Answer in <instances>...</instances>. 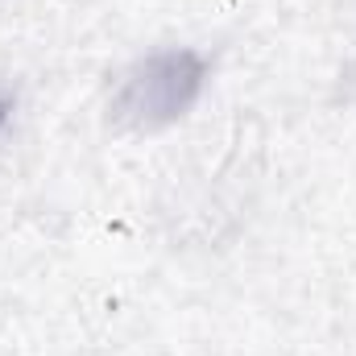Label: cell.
<instances>
[{"mask_svg": "<svg viewBox=\"0 0 356 356\" xmlns=\"http://www.w3.org/2000/svg\"><path fill=\"white\" fill-rule=\"evenodd\" d=\"M4 120H8V99L0 95V129H4Z\"/></svg>", "mask_w": 356, "mask_h": 356, "instance_id": "obj_3", "label": "cell"}, {"mask_svg": "<svg viewBox=\"0 0 356 356\" xmlns=\"http://www.w3.org/2000/svg\"><path fill=\"white\" fill-rule=\"evenodd\" d=\"M207 83V63L195 50H158L137 63L112 99V120L133 133H158L182 120Z\"/></svg>", "mask_w": 356, "mask_h": 356, "instance_id": "obj_1", "label": "cell"}, {"mask_svg": "<svg viewBox=\"0 0 356 356\" xmlns=\"http://www.w3.org/2000/svg\"><path fill=\"white\" fill-rule=\"evenodd\" d=\"M348 99L356 104V63H353V71H348Z\"/></svg>", "mask_w": 356, "mask_h": 356, "instance_id": "obj_2", "label": "cell"}]
</instances>
